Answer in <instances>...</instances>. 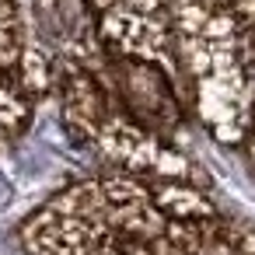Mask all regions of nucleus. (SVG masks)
I'll use <instances>...</instances> for the list:
<instances>
[{
    "label": "nucleus",
    "instance_id": "f257e3e1",
    "mask_svg": "<svg viewBox=\"0 0 255 255\" xmlns=\"http://www.w3.org/2000/svg\"><path fill=\"white\" fill-rule=\"evenodd\" d=\"M11 196H14V189H11V182L0 175V206H7L11 203Z\"/></svg>",
    "mask_w": 255,
    "mask_h": 255
}]
</instances>
